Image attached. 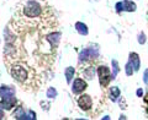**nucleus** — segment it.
Returning a JSON list of instances; mask_svg holds the SVG:
<instances>
[{"label": "nucleus", "mask_w": 148, "mask_h": 120, "mask_svg": "<svg viewBox=\"0 0 148 120\" xmlns=\"http://www.w3.org/2000/svg\"><path fill=\"white\" fill-rule=\"evenodd\" d=\"M95 72H96L95 67L89 66V67H85L84 70H83V75H84V77L88 78V80H92V78H94Z\"/></svg>", "instance_id": "obj_16"}, {"label": "nucleus", "mask_w": 148, "mask_h": 120, "mask_svg": "<svg viewBox=\"0 0 148 120\" xmlns=\"http://www.w3.org/2000/svg\"><path fill=\"white\" fill-rule=\"evenodd\" d=\"M120 119H126V115H123V114H121V115H120Z\"/></svg>", "instance_id": "obj_28"}, {"label": "nucleus", "mask_w": 148, "mask_h": 120, "mask_svg": "<svg viewBox=\"0 0 148 120\" xmlns=\"http://www.w3.org/2000/svg\"><path fill=\"white\" fill-rule=\"evenodd\" d=\"M99 57V49L98 48H84L79 52V63H86L89 60L96 59Z\"/></svg>", "instance_id": "obj_2"}, {"label": "nucleus", "mask_w": 148, "mask_h": 120, "mask_svg": "<svg viewBox=\"0 0 148 120\" xmlns=\"http://www.w3.org/2000/svg\"><path fill=\"white\" fill-rule=\"evenodd\" d=\"M143 88H138L137 91H136V94H137V97H143Z\"/></svg>", "instance_id": "obj_26"}, {"label": "nucleus", "mask_w": 148, "mask_h": 120, "mask_svg": "<svg viewBox=\"0 0 148 120\" xmlns=\"http://www.w3.org/2000/svg\"><path fill=\"white\" fill-rule=\"evenodd\" d=\"M24 15L29 18H36L42 15V6L37 0H27L22 7Z\"/></svg>", "instance_id": "obj_1"}, {"label": "nucleus", "mask_w": 148, "mask_h": 120, "mask_svg": "<svg viewBox=\"0 0 148 120\" xmlns=\"http://www.w3.org/2000/svg\"><path fill=\"white\" fill-rule=\"evenodd\" d=\"M37 117H36V113L32 112V110H27L26 112V119L25 120H35Z\"/></svg>", "instance_id": "obj_23"}, {"label": "nucleus", "mask_w": 148, "mask_h": 120, "mask_svg": "<svg viewBox=\"0 0 148 120\" xmlns=\"http://www.w3.org/2000/svg\"><path fill=\"white\" fill-rule=\"evenodd\" d=\"M98 76H99V81H100V85L101 87H105L109 85V82L112 80L111 78V71L110 69L106 66V65H100L98 67Z\"/></svg>", "instance_id": "obj_3"}, {"label": "nucleus", "mask_w": 148, "mask_h": 120, "mask_svg": "<svg viewBox=\"0 0 148 120\" xmlns=\"http://www.w3.org/2000/svg\"><path fill=\"white\" fill-rule=\"evenodd\" d=\"M78 107L84 112H88L92 108V98L90 94H82L79 98H78Z\"/></svg>", "instance_id": "obj_5"}, {"label": "nucleus", "mask_w": 148, "mask_h": 120, "mask_svg": "<svg viewBox=\"0 0 148 120\" xmlns=\"http://www.w3.org/2000/svg\"><path fill=\"white\" fill-rule=\"evenodd\" d=\"M10 73H11V76L15 78L16 81H18V82H25L27 80V77H29L27 70H26L25 67L20 66V65L12 66L11 70H10Z\"/></svg>", "instance_id": "obj_4"}, {"label": "nucleus", "mask_w": 148, "mask_h": 120, "mask_svg": "<svg viewBox=\"0 0 148 120\" xmlns=\"http://www.w3.org/2000/svg\"><path fill=\"white\" fill-rule=\"evenodd\" d=\"M16 93L15 87L12 86H0V98H9V97H14Z\"/></svg>", "instance_id": "obj_8"}, {"label": "nucleus", "mask_w": 148, "mask_h": 120, "mask_svg": "<svg viewBox=\"0 0 148 120\" xmlns=\"http://www.w3.org/2000/svg\"><path fill=\"white\" fill-rule=\"evenodd\" d=\"M74 27H75V31L80 36H88V33H89V28H88V26L84 24V22L78 21V22H75Z\"/></svg>", "instance_id": "obj_12"}, {"label": "nucleus", "mask_w": 148, "mask_h": 120, "mask_svg": "<svg viewBox=\"0 0 148 120\" xmlns=\"http://www.w3.org/2000/svg\"><path fill=\"white\" fill-rule=\"evenodd\" d=\"M88 87V84L85 80L78 77V78H74V81H72V92L74 94H80L83 93Z\"/></svg>", "instance_id": "obj_6"}, {"label": "nucleus", "mask_w": 148, "mask_h": 120, "mask_svg": "<svg viewBox=\"0 0 148 120\" xmlns=\"http://www.w3.org/2000/svg\"><path fill=\"white\" fill-rule=\"evenodd\" d=\"M122 5H123V11H127V12H135L137 9V5L132 0H123Z\"/></svg>", "instance_id": "obj_13"}, {"label": "nucleus", "mask_w": 148, "mask_h": 120, "mask_svg": "<svg viewBox=\"0 0 148 120\" xmlns=\"http://www.w3.org/2000/svg\"><path fill=\"white\" fill-rule=\"evenodd\" d=\"M57 96H58V92H57V90H56L54 87H48L47 91H46V97L49 98V99H53Z\"/></svg>", "instance_id": "obj_20"}, {"label": "nucleus", "mask_w": 148, "mask_h": 120, "mask_svg": "<svg viewBox=\"0 0 148 120\" xmlns=\"http://www.w3.org/2000/svg\"><path fill=\"white\" fill-rule=\"evenodd\" d=\"M143 82L148 84V67L145 70V72H143Z\"/></svg>", "instance_id": "obj_25"}, {"label": "nucleus", "mask_w": 148, "mask_h": 120, "mask_svg": "<svg viewBox=\"0 0 148 120\" xmlns=\"http://www.w3.org/2000/svg\"><path fill=\"white\" fill-rule=\"evenodd\" d=\"M0 105H1V107L5 109V110H11L16 105V98H15V96H14V97H9V98H1Z\"/></svg>", "instance_id": "obj_9"}, {"label": "nucleus", "mask_w": 148, "mask_h": 120, "mask_svg": "<svg viewBox=\"0 0 148 120\" xmlns=\"http://www.w3.org/2000/svg\"><path fill=\"white\" fill-rule=\"evenodd\" d=\"M46 39H47V42H49L51 47H52V48H56V47L58 45L59 40H61V33H59V32H52V33L47 34Z\"/></svg>", "instance_id": "obj_10"}, {"label": "nucleus", "mask_w": 148, "mask_h": 120, "mask_svg": "<svg viewBox=\"0 0 148 120\" xmlns=\"http://www.w3.org/2000/svg\"><path fill=\"white\" fill-rule=\"evenodd\" d=\"M109 97L110 99L112 100V102H117L120 99V97H121V91L117 86H114V87H110L109 90Z\"/></svg>", "instance_id": "obj_11"}, {"label": "nucleus", "mask_w": 148, "mask_h": 120, "mask_svg": "<svg viewBox=\"0 0 148 120\" xmlns=\"http://www.w3.org/2000/svg\"><path fill=\"white\" fill-rule=\"evenodd\" d=\"M128 63L131 64V66L133 67L135 72H137L138 70H140V67H141V59H140V55H138L137 53H135V52L130 53V55H128Z\"/></svg>", "instance_id": "obj_7"}, {"label": "nucleus", "mask_w": 148, "mask_h": 120, "mask_svg": "<svg viewBox=\"0 0 148 120\" xmlns=\"http://www.w3.org/2000/svg\"><path fill=\"white\" fill-rule=\"evenodd\" d=\"M74 75H75V69H74L73 66L66 67V70H64V76H66L67 84H72V81L74 78Z\"/></svg>", "instance_id": "obj_14"}, {"label": "nucleus", "mask_w": 148, "mask_h": 120, "mask_svg": "<svg viewBox=\"0 0 148 120\" xmlns=\"http://www.w3.org/2000/svg\"><path fill=\"white\" fill-rule=\"evenodd\" d=\"M14 119H18V120H25L26 119V112L22 107H17L15 109V112L12 113Z\"/></svg>", "instance_id": "obj_15"}, {"label": "nucleus", "mask_w": 148, "mask_h": 120, "mask_svg": "<svg viewBox=\"0 0 148 120\" xmlns=\"http://www.w3.org/2000/svg\"><path fill=\"white\" fill-rule=\"evenodd\" d=\"M147 93H148V90H147Z\"/></svg>", "instance_id": "obj_29"}, {"label": "nucleus", "mask_w": 148, "mask_h": 120, "mask_svg": "<svg viewBox=\"0 0 148 120\" xmlns=\"http://www.w3.org/2000/svg\"><path fill=\"white\" fill-rule=\"evenodd\" d=\"M111 65H112V71H111V78L112 80H115L117 76V73L120 72V66H119V63L117 60L112 59V61H111Z\"/></svg>", "instance_id": "obj_17"}, {"label": "nucleus", "mask_w": 148, "mask_h": 120, "mask_svg": "<svg viewBox=\"0 0 148 120\" xmlns=\"http://www.w3.org/2000/svg\"><path fill=\"white\" fill-rule=\"evenodd\" d=\"M115 9H116V12L120 13L121 11H123V5H122V1H119L116 3V5H115Z\"/></svg>", "instance_id": "obj_24"}, {"label": "nucleus", "mask_w": 148, "mask_h": 120, "mask_svg": "<svg viewBox=\"0 0 148 120\" xmlns=\"http://www.w3.org/2000/svg\"><path fill=\"white\" fill-rule=\"evenodd\" d=\"M4 117H5V114H4V108L0 105V119H4Z\"/></svg>", "instance_id": "obj_27"}, {"label": "nucleus", "mask_w": 148, "mask_h": 120, "mask_svg": "<svg viewBox=\"0 0 148 120\" xmlns=\"http://www.w3.org/2000/svg\"><path fill=\"white\" fill-rule=\"evenodd\" d=\"M125 72H126V75H127V76H132V75H133V72H135L133 67L131 66V64H130L128 61H127L126 65H125Z\"/></svg>", "instance_id": "obj_22"}, {"label": "nucleus", "mask_w": 148, "mask_h": 120, "mask_svg": "<svg viewBox=\"0 0 148 120\" xmlns=\"http://www.w3.org/2000/svg\"><path fill=\"white\" fill-rule=\"evenodd\" d=\"M15 53V47H14V43H6L5 48H4V55L6 57H10Z\"/></svg>", "instance_id": "obj_19"}, {"label": "nucleus", "mask_w": 148, "mask_h": 120, "mask_svg": "<svg viewBox=\"0 0 148 120\" xmlns=\"http://www.w3.org/2000/svg\"><path fill=\"white\" fill-rule=\"evenodd\" d=\"M137 40H138V44H141V45L146 44V42H147V36H146L145 32H140V34L137 36Z\"/></svg>", "instance_id": "obj_21"}, {"label": "nucleus", "mask_w": 148, "mask_h": 120, "mask_svg": "<svg viewBox=\"0 0 148 120\" xmlns=\"http://www.w3.org/2000/svg\"><path fill=\"white\" fill-rule=\"evenodd\" d=\"M4 38H5L6 43H14V42H15V36L11 33V31L9 30L8 27L4 30Z\"/></svg>", "instance_id": "obj_18"}]
</instances>
